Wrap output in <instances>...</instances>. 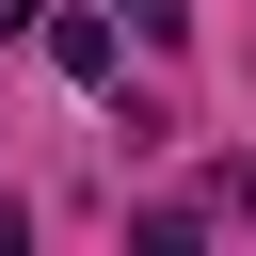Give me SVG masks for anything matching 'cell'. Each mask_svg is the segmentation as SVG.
I'll return each mask as SVG.
<instances>
[{"instance_id": "1", "label": "cell", "mask_w": 256, "mask_h": 256, "mask_svg": "<svg viewBox=\"0 0 256 256\" xmlns=\"http://www.w3.org/2000/svg\"><path fill=\"white\" fill-rule=\"evenodd\" d=\"M48 64L64 80H112V16H48Z\"/></svg>"}, {"instance_id": "2", "label": "cell", "mask_w": 256, "mask_h": 256, "mask_svg": "<svg viewBox=\"0 0 256 256\" xmlns=\"http://www.w3.org/2000/svg\"><path fill=\"white\" fill-rule=\"evenodd\" d=\"M128 32H176V0H128Z\"/></svg>"}]
</instances>
